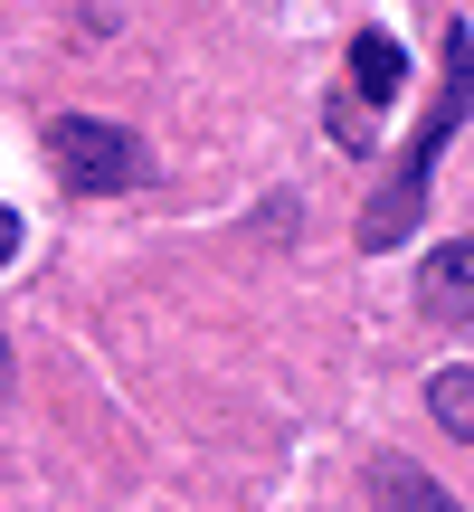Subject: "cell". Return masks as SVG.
I'll list each match as a JSON object with an SVG mask.
<instances>
[{"label":"cell","mask_w":474,"mask_h":512,"mask_svg":"<svg viewBox=\"0 0 474 512\" xmlns=\"http://www.w3.org/2000/svg\"><path fill=\"white\" fill-rule=\"evenodd\" d=\"M399 86H408L399 38H389V29H361V38H351V95H370V105H399Z\"/></svg>","instance_id":"5"},{"label":"cell","mask_w":474,"mask_h":512,"mask_svg":"<svg viewBox=\"0 0 474 512\" xmlns=\"http://www.w3.org/2000/svg\"><path fill=\"white\" fill-rule=\"evenodd\" d=\"M427 408H437L446 437H465V446H474V361H446L437 380H427Z\"/></svg>","instance_id":"6"},{"label":"cell","mask_w":474,"mask_h":512,"mask_svg":"<svg viewBox=\"0 0 474 512\" xmlns=\"http://www.w3.org/2000/svg\"><path fill=\"white\" fill-rule=\"evenodd\" d=\"M446 67H437V95H427V114L408 124V143H399V162H389V181L370 190V209H361V247L370 256H389L399 238H418V219H427V181H437V152L456 143V124L474 114V29L465 19H446Z\"/></svg>","instance_id":"1"},{"label":"cell","mask_w":474,"mask_h":512,"mask_svg":"<svg viewBox=\"0 0 474 512\" xmlns=\"http://www.w3.org/2000/svg\"><path fill=\"white\" fill-rule=\"evenodd\" d=\"M48 162H57V181L67 190H143L152 181V152H143V133H124V124H105V114H57L48 124Z\"/></svg>","instance_id":"2"},{"label":"cell","mask_w":474,"mask_h":512,"mask_svg":"<svg viewBox=\"0 0 474 512\" xmlns=\"http://www.w3.org/2000/svg\"><path fill=\"white\" fill-rule=\"evenodd\" d=\"M418 313L427 323H474V238H446L418 266Z\"/></svg>","instance_id":"3"},{"label":"cell","mask_w":474,"mask_h":512,"mask_svg":"<svg viewBox=\"0 0 474 512\" xmlns=\"http://www.w3.org/2000/svg\"><path fill=\"white\" fill-rule=\"evenodd\" d=\"M19 238H29V228H19V209H0V266L19 256Z\"/></svg>","instance_id":"7"},{"label":"cell","mask_w":474,"mask_h":512,"mask_svg":"<svg viewBox=\"0 0 474 512\" xmlns=\"http://www.w3.org/2000/svg\"><path fill=\"white\" fill-rule=\"evenodd\" d=\"M0 389H10V342H0Z\"/></svg>","instance_id":"8"},{"label":"cell","mask_w":474,"mask_h":512,"mask_svg":"<svg viewBox=\"0 0 474 512\" xmlns=\"http://www.w3.org/2000/svg\"><path fill=\"white\" fill-rule=\"evenodd\" d=\"M370 503H380V512H465L437 475H427V465H408V456L370 465Z\"/></svg>","instance_id":"4"}]
</instances>
